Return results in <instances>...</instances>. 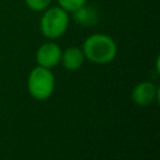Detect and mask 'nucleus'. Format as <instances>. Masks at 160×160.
Returning <instances> with one entry per match:
<instances>
[{
  "instance_id": "nucleus-4",
  "label": "nucleus",
  "mask_w": 160,
  "mask_h": 160,
  "mask_svg": "<svg viewBox=\"0 0 160 160\" xmlns=\"http://www.w3.org/2000/svg\"><path fill=\"white\" fill-rule=\"evenodd\" d=\"M61 48L54 42V41H46L41 44L35 54V60L39 66L46 68V69H52L56 65L60 64L61 59Z\"/></svg>"
},
{
  "instance_id": "nucleus-7",
  "label": "nucleus",
  "mask_w": 160,
  "mask_h": 160,
  "mask_svg": "<svg viewBox=\"0 0 160 160\" xmlns=\"http://www.w3.org/2000/svg\"><path fill=\"white\" fill-rule=\"evenodd\" d=\"M71 14H72V19L82 26H90L98 21L96 10L92 6H89L88 2L82 6H80L79 9H76L75 11H72Z\"/></svg>"
},
{
  "instance_id": "nucleus-1",
  "label": "nucleus",
  "mask_w": 160,
  "mask_h": 160,
  "mask_svg": "<svg viewBox=\"0 0 160 160\" xmlns=\"http://www.w3.org/2000/svg\"><path fill=\"white\" fill-rule=\"evenodd\" d=\"M81 50L84 52L85 60H89L96 65H105L111 62L118 54L115 40L110 35L102 32L89 35L84 40Z\"/></svg>"
},
{
  "instance_id": "nucleus-9",
  "label": "nucleus",
  "mask_w": 160,
  "mask_h": 160,
  "mask_svg": "<svg viewBox=\"0 0 160 160\" xmlns=\"http://www.w3.org/2000/svg\"><path fill=\"white\" fill-rule=\"evenodd\" d=\"M56 2H58V5L60 8H62L69 14H71L72 11L79 9L80 6L85 5L88 2V0H56Z\"/></svg>"
},
{
  "instance_id": "nucleus-3",
  "label": "nucleus",
  "mask_w": 160,
  "mask_h": 160,
  "mask_svg": "<svg viewBox=\"0 0 160 160\" xmlns=\"http://www.w3.org/2000/svg\"><path fill=\"white\" fill-rule=\"evenodd\" d=\"M28 91L36 100L49 99L55 90V76L51 69L36 65L28 76Z\"/></svg>"
},
{
  "instance_id": "nucleus-8",
  "label": "nucleus",
  "mask_w": 160,
  "mask_h": 160,
  "mask_svg": "<svg viewBox=\"0 0 160 160\" xmlns=\"http://www.w3.org/2000/svg\"><path fill=\"white\" fill-rule=\"evenodd\" d=\"M24 1H25L26 8L30 9L31 11H35V12L44 11L52 2V0H24Z\"/></svg>"
},
{
  "instance_id": "nucleus-2",
  "label": "nucleus",
  "mask_w": 160,
  "mask_h": 160,
  "mask_svg": "<svg viewBox=\"0 0 160 160\" xmlns=\"http://www.w3.org/2000/svg\"><path fill=\"white\" fill-rule=\"evenodd\" d=\"M40 18V31L49 40H56L61 38L70 24V15L66 10L56 6H49L44 11Z\"/></svg>"
},
{
  "instance_id": "nucleus-6",
  "label": "nucleus",
  "mask_w": 160,
  "mask_h": 160,
  "mask_svg": "<svg viewBox=\"0 0 160 160\" xmlns=\"http://www.w3.org/2000/svg\"><path fill=\"white\" fill-rule=\"evenodd\" d=\"M84 61H85V56H84V52H82L81 48L70 46V48H66L65 50L61 51L60 62L69 71L79 70L82 66Z\"/></svg>"
},
{
  "instance_id": "nucleus-5",
  "label": "nucleus",
  "mask_w": 160,
  "mask_h": 160,
  "mask_svg": "<svg viewBox=\"0 0 160 160\" xmlns=\"http://www.w3.org/2000/svg\"><path fill=\"white\" fill-rule=\"evenodd\" d=\"M131 98L136 105L149 106L158 99V86L151 81H140L134 86Z\"/></svg>"
}]
</instances>
